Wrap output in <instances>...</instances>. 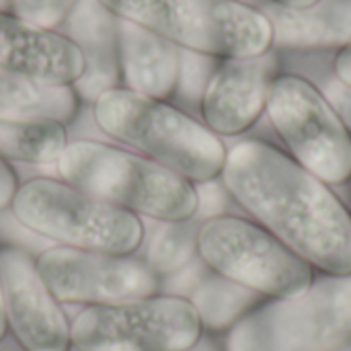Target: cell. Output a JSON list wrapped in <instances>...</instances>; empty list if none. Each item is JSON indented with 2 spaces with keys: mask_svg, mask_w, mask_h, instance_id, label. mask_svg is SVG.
I'll return each mask as SVG.
<instances>
[{
  "mask_svg": "<svg viewBox=\"0 0 351 351\" xmlns=\"http://www.w3.org/2000/svg\"><path fill=\"white\" fill-rule=\"evenodd\" d=\"M220 181L251 220L313 269L351 276V212L286 150L263 140H243L228 150Z\"/></svg>",
  "mask_w": 351,
  "mask_h": 351,
  "instance_id": "1",
  "label": "cell"
},
{
  "mask_svg": "<svg viewBox=\"0 0 351 351\" xmlns=\"http://www.w3.org/2000/svg\"><path fill=\"white\" fill-rule=\"evenodd\" d=\"M93 117L105 136L193 185L222 175L228 156L222 138L169 101L115 86L93 101Z\"/></svg>",
  "mask_w": 351,
  "mask_h": 351,
  "instance_id": "2",
  "label": "cell"
},
{
  "mask_svg": "<svg viewBox=\"0 0 351 351\" xmlns=\"http://www.w3.org/2000/svg\"><path fill=\"white\" fill-rule=\"evenodd\" d=\"M56 167L60 179L140 218L185 222L197 214V191L191 181L130 148L74 140Z\"/></svg>",
  "mask_w": 351,
  "mask_h": 351,
  "instance_id": "3",
  "label": "cell"
},
{
  "mask_svg": "<svg viewBox=\"0 0 351 351\" xmlns=\"http://www.w3.org/2000/svg\"><path fill=\"white\" fill-rule=\"evenodd\" d=\"M113 16L144 27L179 49L214 60L261 56L274 45L271 23L243 0H99Z\"/></svg>",
  "mask_w": 351,
  "mask_h": 351,
  "instance_id": "4",
  "label": "cell"
},
{
  "mask_svg": "<svg viewBox=\"0 0 351 351\" xmlns=\"http://www.w3.org/2000/svg\"><path fill=\"white\" fill-rule=\"evenodd\" d=\"M10 212L33 234L74 249L134 255L146 239L140 216L56 177L23 181Z\"/></svg>",
  "mask_w": 351,
  "mask_h": 351,
  "instance_id": "5",
  "label": "cell"
},
{
  "mask_svg": "<svg viewBox=\"0 0 351 351\" xmlns=\"http://www.w3.org/2000/svg\"><path fill=\"white\" fill-rule=\"evenodd\" d=\"M351 341V276H323L286 298H267L226 337V351H337Z\"/></svg>",
  "mask_w": 351,
  "mask_h": 351,
  "instance_id": "6",
  "label": "cell"
},
{
  "mask_svg": "<svg viewBox=\"0 0 351 351\" xmlns=\"http://www.w3.org/2000/svg\"><path fill=\"white\" fill-rule=\"evenodd\" d=\"M197 257L212 274L263 298L296 296L315 280V269L278 237L255 220L237 214H220L199 222Z\"/></svg>",
  "mask_w": 351,
  "mask_h": 351,
  "instance_id": "7",
  "label": "cell"
},
{
  "mask_svg": "<svg viewBox=\"0 0 351 351\" xmlns=\"http://www.w3.org/2000/svg\"><path fill=\"white\" fill-rule=\"evenodd\" d=\"M265 113L298 165L327 185L350 181L351 128L315 82L298 74H278Z\"/></svg>",
  "mask_w": 351,
  "mask_h": 351,
  "instance_id": "8",
  "label": "cell"
},
{
  "mask_svg": "<svg viewBox=\"0 0 351 351\" xmlns=\"http://www.w3.org/2000/svg\"><path fill=\"white\" fill-rule=\"evenodd\" d=\"M202 335V321L181 294L84 306L72 321L74 351H191Z\"/></svg>",
  "mask_w": 351,
  "mask_h": 351,
  "instance_id": "9",
  "label": "cell"
},
{
  "mask_svg": "<svg viewBox=\"0 0 351 351\" xmlns=\"http://www.w3.org/2000/svg\"><path fill=\"white\" fill-rule=\"evenodd\" d=\"M35 265L62 304L105 306L158 294L160 278L136 255L47 247Z\"/></svg>",
  "mask_w": 351,
  "mask_h": 351,
  "instance_id": "10",
  "label": "cell"
},
{
  "mask_svg": "<svg viewBox=\"0 0 351 351\" xmlns=\"http://www.w3.org/2000/svg\"><path fill=\"white\" fill-rule=\"evenodd\" d=\"M0 288L6 327L23 351H72V321L23 247H0Z\"/></svg>",
  "mask_w": 351,
  "mask_h": 351,
  "instance_id": "11",
  "label": "cell"
},
{
  "mask_svg": "<svg viewBox=\"0 0 351 351\" xmlns=\"http://www.w3.org/2000/svg\"><path fill=\"white\" fill-rule=\"evenodd\" d=\"M278 76V58L269 49L251 58L218 60L199 99V115L216 136H241L265 113L267 95Z\"/></svg>",
  "mask_w": 351,
  "mask_h": 351,
  "instance_id": "12",
  "label": "cell"
},
{
  "mask_svg": "<svg viewBox=\"0 0 351 351\" xmlns=\"http://www.w3.org/2000/svg\"><path fill=\"white\" fill-rule=\"evenodd\" d=\"M0 68L53 86H74L86 70L82 49L62 31L0 8Z\"/></svg>",
  "mask_w": 351,
  "mask_h": 351,
  "instance_id": "13",
  "label": "cell"
},
{
  "mask_svg": "<svg viewBox=\"0 0 351 351\" xmlns=\"http://www.w3.org/2000/svg\"><path fill=\"white\" fill-rule=\"evenodd\" d=\"M117 60L123 88L160 101L177 95L181 49L171 41L117 19Z\"/></svg>",
  "mask_w": 351,
  "mask_h": 351,
  "instance_id": "14",
  "label": "cell"
},
{
  "mask_svg": "<svg viewBox=\"0 0 351 351\" xmlns=\"http://www.w3.org/2000/svg\"><path fill=\"white\" fill-rule=\"evenodd\" d=\"M68 37L76 41L86 60V70L74 84L80 101H95L109 88L121 86L117 60V16L99 0H80L70 14Z\"/></svg>",
  "mask_w": 351,
  "mask_h": 351,
  "instance_id": "15",
  "label": "cell"
},
{
  "mask_svg": "<svg viewBox=\"0 0 351 351\" xmlns=\"http://www.w3.org/2000/svg\"><path fill=\"white\" fill-rule=\"evenodd\" d=\"M280 49H343L351 45V0H317L304 8H261Z\"/></svg>",
  "mask_w": 351,
  "mask_h": 351,
  "instance_id": "16",
  "label": "cell"
},
{
  "mask_svg": "<svg viewBox=\"0 0 351 351\" xmlns=\"http://www.w3.org/2000/svg\"><path fill=\"white\" fill-rule=\"evenodd\" d=\"M78 109L74 86H53L0 68V119L68 123Z\"/></svg>",
  "mask_w": 351,
  "mask_h": 351,
  "instance_id": "17",
  "label": "cell"
},
{
  "mask_svg": "<svg viewBox=\"0 0 351 351\" xmlns=\"http://www.w3.org/2000/svg\"><path fill=\"white\" fill-rule=\"evenodd\" d=\"M187 298L193 304L204 331L210 333L230 331L239 321L267 300L261 294L216 274L206 276Z\"/></svg>",
  "mask_w": 351,
  "mask_h": 351,
  "instance_id": "18",
  "label": "cell"
},
{
  "mask_svg": "<svg viewBox=\"0 0 351 351\" xmlns=\"http://www.w3.org/2000/svg\"><path fill=\"white\" fill-rule=\"evenodd\" d=\"M68 142L66 123L0 119V158L8 162H58Z\"/></svg>",
  "mask_w": 351,
  "mask_h": 351,
  "instance_id": "19",
  "label": "cell"
},
{
  "mask_svg": "<svg viewBox=\"0 0 351 351\" xmlns=\"http://www.w3.org/2000/svg\"><path fill=\"white\" fill-rule=\"evenodd\" d=\"M197 218L160 222L148 237L144 261L158 276H175L197 257Z\"/></svg>",
  "mask_w": 351,
  "mask_h": 351,
  "instance_id": "20",
  "label": "cell"
},
{
  "mask_svg": "<svg viewBox=\"0 0 351 351\" xmlns=\"http://www.w3.org/2000/svg\"><path fill=\"white\" fill-rule=\"evenodd\" d=\"M78 2L80 0H10L8 10L27 23L58 31L66 25Z\"/></svg>",
  "mask_w": 351,
  "mask_h": 351,
  "instance_id": "21",
  "label": "cell"
},
{
  "mask_svg": "<svg viewBox=\"0 0 351 351\" xmlns=\"http://www.w3.org/2000/svg\"><path fill=\"white\" fill-rule=\"evenodd\" d=\"M216 64H218V60H214V58L181 49V72H179L177 95H181L185 101L199 103L202 93L206 88Z\"/></svg>",
  "mask_w": 351,
  "mask_h": 351,
  "instance_id": "22",
  "label": "cell"
},
{
  "mask_svg": "<svg viewBox=\"0 0 351 351\" xmlns=\"http://www.w3.org/2000/svg\"><path fill=\"white\" fill-rule=\"evenodd\" d=\"M195 191H197V214H195V218H199V222L214 218V216H220V214H228V212H224V208H226L230 195L224 189L222 181L214 179V181L197 183Z\"/></svg>",
  "mask_w": 351,
  "mask_h": 351,
  "instance_id": "23",
  "label": "cell"
},
{
  "mask_svg": "<svg viewBox=\"0 0 351 351\" xmlns=\"http://www.w3.org/2000/svg\"><path fill=\"white\" fill-rule=\"evenodd\" d=\"M19 187H21V181H19L14 167L8 160L0 158V212H6L12 208Z\"/></svg>",
  "mask_w": 351,
  "mask_h": 351,
  "instance_id": "24",
  "label": "cell"
},
{
  "mask_svg": "<svg viewBox=\"0 0 351 351\" xmlns=\"http://www.w3.org/2000/svg\"><path fill=\"white\" fill-rule=\"evenodd\" d=\"M333 70H335L337 80L341 84H346L348 88H351V45L337 51L335 62H333Z\"/></svg>",
  "mask_w": 351,
  "mask_h": 351,
  "instance_id": "25",
  "label": "cell"
},
{
  "mask_svg": "<svg viewBox=\"0 0 351 351\" xmlns=\"http://www.w3.org/2000/svg\"><path fill=\"white\" fill-rule=\"evenodd\" d=\"M269 2L278 4V6H284V8H304V6L315 4L317 0H269Z\"/></svg>",
  "mask_w": 351,
  "mask_h": 351,
  "instance_id": "26",
  "label": "cell"
},
{
  "mask_svg": "<svg viewBox=\"0 0 351 351\" xmlns=\"http://www.w3.org/2000/svg\"><path fill=\"white\" fill-rule=\"evenodd\" d=\"M8 327H6V319H4V304H2V288H0V341L6 337Z\"/></svg>",
  "mask_w": 351,
  "mask_h": 351,
  "instance_id": "27",
  "label": "cell"
},
{
  "mask_svg": "<svg viewBox=\"0 0 351 351\" xmlns=\"http://www.w3.org/2000/svg\"><path fill=\"white\" fill-rule=\"evenodd\" d=\"M0 2H2V0H0ZM8 4H10V0H8ZM0 8H2V6H0ZM2 10H4V8H2Z\"/></svg>",
  "mask_w": 351,
  "mask_h": 351,
  "instance_id": "28",
  "label": "cell"
},
{
  "mask_svg": "<svg viewBox=\"0 0 351 351\" xmlns=\"http://www.w3.org/2000/svg\"><path fill=\"white\" fill-rule=\"evenodd\" d=\"M350 181H351V179H350ZM350 212H351V210H350Z\"/></svg>",
  "mask_w": 351,
  "mask_h": 351,
  "instance_id": "29",
  "label": "cell"
}]
</instances>
